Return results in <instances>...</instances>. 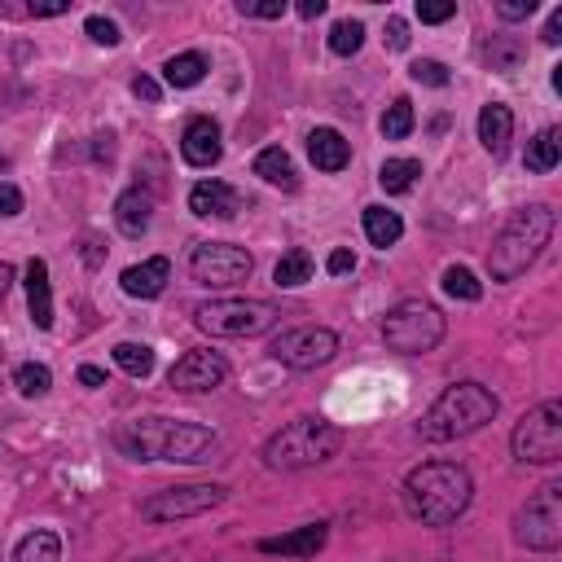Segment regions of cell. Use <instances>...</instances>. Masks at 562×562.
I'll return each instance as SVG.
<instances>
[{
  "mask_svg": "<svg viewBox=\"0 0 562 562\" xmlns=\"http://www.w3.org/2000/svg\"><path fill=\"white\" fill-rule=\"evenodd\" d=\"M483 61H487L492 70L509 75V70H518V66L527 61V44H522L518 35H496V40L483 48Z\"/></svg>",
  "mask_w": 562,
  "mask_h": 562,
  "instance_id": "4316f807",
  "label": "cell"
},
{
  "mask_svg": "<svg viewBox=\"0 0 562 562\" xmlns=\"http://www.w3.org/2000/svg\"><path fill=\"white\" fill-rule=\"evenodd\" d=\"M514 540L531 553H553L562 544V479L540 483L514 514Z\"/></svg>",
  "mask_w": 562,
  "mask_h": 562,
  "instance_id": "ba28073f",
  "label": "cell"
},
{
  "mask_svg": "<svg viewBox=\"0 0 562 562\" xmlns=\"http://www.w3.org/2000/svg\"><path fill=\"white\" fill-rule=\"evenodd\" d=\"M439 285H443L448 299H461V303H479L483 299V281L465 263H448L443 277H439Z\"/></svg>",
  "mask_w": 562,
  "mask_h": 562,
  "instance_id": "f546056e",
  "label": "cell"
},
{
  "mask_svg": "<svg viewBox=\"0 0 562 562\" xmlns=\"http://www.w3.org/2000/svg\"><path fill=\"white\" fill-rule=\"evenodd\" d=\"M408 75H413L417 83H430V88H443V83H448V66L435 61V57H417V61L408 66Z\"/></svg>",
  "mask_w": 562,
  "mask_h": 562,
  "instance_id": "d590c367",
  "label": "cell"
},
{
  "mask_svg": "<svg viewBox=\"0 0 562 562\" xmlns=\"http://www.w3.org/2000/svg\"><path fill=\"white\" fill-rule=\"evenodd\" d=\"M189 211L202 220H233L241 211V193L224 180H198L189 189Z\"/></svg>",
  "mask_w": 562,
  "mask_h": 562,
  "instance_id": "9a60e30c",
  "label": "cell"
},
{
  "mask_svg": "<svg viewBox=\"0 0 562 562\" xmlns=\"http://www.w3.org/2000/svg\"><path fill=\"white\" fill-rule=\"evenodd\" d=\"M268 356L285 369H316V364H329L338 356V334L325 329V325H294V329H281L268 347Z\"/></svg>",
  "mask_w": 562,
  "mask_h": 562,
  "instance_id": "7c38bea8",
  "label": "cell"
},
{
  "mask_svg": "<svg viewBox=\"0 0 562 562\" xmlns=\"http://www.w3.org/2000/svg\"><path fill=\"white\" fill-rule=\"evenodd\" d=\"M360 44H364V26H360L356 18H338V22L329 26V48H334L338 57L360 53Z\"/></svg>",
  "mask_w": 562,
  "mask_h": 562,
  "instance_id": "d6a6232c",
  "label": "cell"
},
{
  "mask_svg": "<svg viewBox=\"0 0 562 562\" xmlns=\"http://www.w3.org/2000/svg\"><path fill=\"white\" fill-rule=\"evenodd\" d=\"M228 496L224 483H184V487H158L140 501V518L145 522H180V518H193V514H206L215 509L220 501Z\"/></svg>",
  "mask_w": 562,
  "mask_h": 562,
  "instance_id": "30bf717a",
  "label": "cell"
},
{
  "mask_svg": "<svg viewBox=\"0 0 562 562\" xmlns=\"http://www.w3.org/2000/svg\"><path fill=\"white\" fill-rule=\"evenodd\" d=\"M448 321L430 299H404L382 316V338L400 356H426L443 342Z\"/></svg>",
  "mask_w": 562,
  "mask_h": 562,
  "instance_id": "8992f818",
  "label": "cell"
},
{
  "mask_svg": "<svg viewBox=\"0 0 562 562\" xmlns=\"http://www.w3.org/2000/svg\"><path fill=\"white\" fill-rule=\"evenodd\" d=\"M364 237L378 250H386V246H395L404 237V220L395 211H386V206H364Z\"/></svg>",
  "mask_w": 562,
  "mask_h": 562,
  "instance_id": "484cf974",
  "label": "cell"
},
{
  "mask_svg": "<svg viewBox=\"0 0 562 562\" xmlns=\"http://www.w3.org/2000/svg\"><path fill=\"white\" fill-rule=\"evenodd\" d=\"M154 220V193L149 189H123L114 198V224L123 237H140Z\"/></svg>",
  "mask_w": 562,
  "mask_h": 562,
  "instance_id": "ffe728a7",
  "label": "cell"
},
{
  "mask_svg": "<svg viewBox=\"0 0 562 562\" xmlns=\"http://www.w3.org/2000/svg\"><path fill=\"white\" fill-rule=\"evenodd\" d=\"M540 40H544L549 48H558V44H562V9H553V13H549V22H544Z\"/></svg>",
  "mask_w": 562,
  "mask_h": 562,
  "instance_id": "ee69618b",
  "label": "cell"
},
{
  "mask_svg": "<svg viewBox=\"0 0 562 562\" xmlns=\"http://www.w3.org/2000/svg\"><path fill=\"white\" fill-rule=\"evenodd\" d=\"M312 268H316V263H312V255L294 246V250H285V255L277 259V268H272V281H277L281 290H294V285L312 281Z\"/></svg>",
  "mask_w": 562,
  "mask_h": 562,
  "instance_id": "f1b7e54d",
  "label": "cell"
},
{
  "mask_svg": "<svg viewBox=\"0 0 562 562\" xmlns=\"http://www.w3.org/2000/svg\"><path fill=\"white\" fill-rule=\"evenodd\" d=\"M307 158L316 171H342L351 162V145L338 127H312L307 132Z\"/></svg>",
  "mask_w": 562,
  "mask_h": 562,
  "instance_id": "ac0fdd59",
  "label": "cell"
},
{
  "mask_svg": "<svg viewBox=\"0 0 562 562\" xmlns=\"http://www.w3.org/2000/svg\"><path fill=\"white\" fill-rule=\"evenodd\" d=\"M404 509L422 527H448L457 522L474 501V479L457 461H422L404 474Z\"/></svg>",
  "mask_w": 562,
  "mask_h": 562,
  "instance_id": "6da1fadb",
  "label": "cell"
},
{
  "mask_svg": "<svg viewBox=\"0 0 562 562\" xmlns=\"http://www.w3.org/2000/svg\"><path fill=\"white\" fill-rule=\"evenodd\" d=\"M206 70H211V61H206L202 53H176V57H167L162 79H167L171 88H198V83L206 79Z\"/></svg>",
  "mask_w": 562,
  "mask_h": 562,
  "instance_id": "d4e9b609",
  "label": "cell"
},
{
  "mask_svg": "<svg viewBox=\"0 0 562 562\" xmlns=\"http://www.w3.org/2000/svg\"><path fill=\"white\" fill-rule=\"evenodd\" d=\"M167 281H171V259L167 255L140 259V263H132V268L119 272V285H123L127 299H158L167 290Z\"/></svg>",
  "mask_w": 562,
  "mask_h": 562,
  "instance_id": "2e32d148",
  "label": "cell"
},
{
  "mask_svg": "<svg viewBox=\"0 0 562 562\" xmlns=\"http://www.w3.org/2000/svg\"><path fill=\"white\" fill-rule=\"evenodd\" d=\"M255 176L263 180V184H272V189H299V171H294V158L281 149V145H268V149H259L255 154Z\"/></svg>",
  "mask_w": 562,
  "mask_h": 562,
  "instance_id": "7402d4cb",
  "label": "cell"
},
{
  "mask_svg": "<svg viewBox=\"0 0 562 562\" xmlns=\"http://www.w3.org/2000/svg\"><path fill=\"white\" fill-rule=\"evenodd\" d=\"M228 378V360L211 347H193L184 351L171 369H167V386L180 391V395H202V391H215L220 382Z\"/></svg>",
  "mask_w": 562,
  "mask_h": 562,
  "instance_id": "4fadbf2b",
  "label": "cell"
},
{
  "mask_svg": "<svg viewBox=\"0 0 562 562\" xmlns=\"http://www.w3.org/2000/svg\"><path fill=\"white\" fill-rule=\"evenodd\" d=\"M329 540V522H303L285 536H263L259 553H281V558H316Z\"/></svg>",
  "mask_w": 562,
  "mask_h": 562,
  "instance_id": "e0dca14e",
  "label": "cell"
},
{
  "mask_svg": "<svg viewBox=\"0 0 562 562\" xmlns=\"http://www.w3.org/2000/svg\"><path fill=\"white\" fill-rule=\"evenodd\" d=\"M0 215H22V189L18 184H9V180H0Z\"/></svg>",
  "mask_w": 562,
  "mask_h": 562,
  "instance_id": "ab89813d",
  "label": "cell"
},
{
  "mask_svg": "<svg viewBox=\"0 0 562 562\" xmlns=\"http://www.w3.org/2000/svg\"><path fill=\"white\" fill-rule=\"evenodd\" d=\"M114 443L136 461L193 465V461H211V452L220 448V435L198 422H180V417H136L114 435Z\"/></svg>",
  "mask_w": 562,
  "mask_h": 562,
  "instance_id": "7a4b0ae2",
  "label": "cell"
},
{
  "mask_svg": "<svg viewBox=\"0 0 562 562\" xmlns=\"http://www.w3.org/2000/svg\"><path fill=\"white\" fill-rule=\"evenodd\" d=\"M79 382H83V386H105V369H97V364H79Z\"/></svg>",
  "mask_w": 562,
  "mask_h": 562,
  "instance_id": "bcb514c9",
  "label": "cell"
},
{
  "mask_svg": "<svg viewBox=\"0 0 562 562\" xmlns=\"http://www.w3.org/2000/svg\"><path fill=\"white\" fill-rule=\"evenodd\" d=\"M250 272H255L250 250L246 246H233V241H202L189 255V277L198 285H211V290H228V285L246 281Z\"/></svg>",
  "mask_w": 562,
  "mask_h": 562,
  "instance_id": "8fae6325",
  "label": "cell"
},
{
  "mask_svg": "<svg viewBox=\"0 0 562 562\" xmlns=\"http://www.w3.org/2000/svg\"><path fill=\"white\" fill-rule=\"evenodd\" d=\"M132 97L154 105V101H158V79H149V75H136V79H132Z\"/></svg>",
  "mask_w": 562,
  "mask_h": 562,
  "instance_id": "7bdbcfd3",
  "label": "cell"
},
{
  "mask_svg": "<svg viewBox=\"0 0 562 562\" xmlns=\"http://www.w3.org/2000/svg\"><path fill=\"white\" fill-rule=\"evenodd\" d=\"M237 13L241 18H281L285 0H237Z\"/></svg>",
  "mask_w": 562,
  "mask_h": 562,
  "instance_id": "74e56055",
  "label": "cell"
},
{
  "mask_svg": "<svg viewBox=\"0 0 562 562\" xmlns=\"http://www.w3.org/2000/svg\"><path fill=\"white\" fill-rule=\"evenodd\" d=\"M417 176H422V162H417V158H386V162L378 167V184H382L386 193H408V189L417 184Z\"/></svg>",
  "mask_w": 562,
  "mask_h": 562,
  "instance_id": "83f0119b",
  "label": "cell"
},
{
  "mask_svg": "<svg viewBox=\"0 0 562 562\" xmlns=\"http://www.w3.org/2000/svg\"><path fill=\"white\" fill-rule=\"evenodd\" d=\"M70 4L66 0H48V4H31L26 13H35V18H57V13H66Z\"/></svg>",
  "mask_w": 562,
  "mask_h": 562,
  "instance_id": "f6af8a7d",
  "label": "cell"
},
{
  "mask_svg": "<svg viewBox=\"0 0 562 562\" xmlns=\"http://www.w3.org/2000/svg\"><path fill=\"white\" fill-rule=\"evenodd\" d=\"M509 448H514V457L522 465H553V461H562V404L544 400L531 413H522L514 435H509Z\"/></svg>",
  "mask_w": 562,
  "mask_h": 562,
  "instance_id": "9c48e42d",
  "label": "cell"
},
{
  "mask_svg": "<svg viewBox=\"0 0 562 562\" xmlns=\"http://www.w3.org/2000/svg\"><path fill=\"white\" fill-rule=\"evenodd\" d=\"M13 386L22 391V395H48V386H53V369L48 364H35V360H26V364H18L13 369Z\"/></svg>",
  "mask_w": 562,
  "mask_h": 562,
  "instance_id": "1f68e13d",
  "label": "cell"
},
{
  "mask_svg": "<svg viewBox=\"0 0 562 562\" xmlns=\"http://www.w3.org/2000/svg\"><path fill=\"white\" fill-rule=\"evenodd\" d=\"M558 158H562V132L558 127H540L531 140H527V171H553L558 167Z\"/></svg>",
  "mask_w": 562,
  "mask_h": 562,
  "instance_id": "603a6c76",
  "label": "cell"
},
{
  "mask_svg": "<svg viewBox=\"0 0 562 562\" xmlns=\"http://www.w3.org/2000/svg\"><path fill=\"white\" fill-rule=\"evenodd\" d=\"M509 136H514V110H509L505 101H487V105L479 110V145H483L492 158H501V154L509 149Z\"/></svg>",
  "mask_w": 562,
  "mask_h": 562,
  "instance_id": "d6986e66",
  "label": "cell"
},
{
  "mask_svg": "<svg viewBox=\"0 0 562 562\" xmlns=\"http://www.w3.org/2000/svg\"><path fill=\"white\" fill-rule=\"evenodd\" d=\"M408 132H413V101L408 97H395L386 105V114H382V136L386 140H404Z\"/></svg>",
  "mask_w": 562,
  "mask_h": 562,
  "instance_id": "836d02e7",
  "label": "cell"
},
{
  "mask_svg": "<svg viewBox=\"0 0 562 562\" xmlns=\"http://www.w3.org/2000/svg\"><path fill=\"white\" fill-rule=\"evenodd\" d=\"M224 154V140H220V123L215 119H189L184 136H180V158L189 167H215Z\"/></svg>",
  "mask_w": 562,
  "mask_h": 562,
  "instance_id": "5bb4252c",
  "label": "cell"
},
{
  "mask_svg": "<svg viewBox=\"0 0 562 562\" xmlns=\"http://www.w3.org/2000/svg\"><path fill=\"white\" fill-rule=\"evenodd\" d=\"M351 268H356V255H351L347 246L329 250V259H325V272H329V277H342V272H351Z\"/></svg>",
  "mask_w": 562,
  "mask_h": 562,
  "instance_id": "60d3db41",
  "label": "cell"
},
{
  "mask_svg": "<svg viewBox=\"0 0 562 562\" xmlns=\"http://www.w3.org/2000/svg\"><path fill=\"white\" fill-rule=\"evenodd\" d=\"M501 400L483 386V382H452L443 386V395L422 413L417 435L426 443H448V439H465L474 430H483L496 417Z\"/></svg>",
  "mask_w": 562,
  "mask_h": 562,
  "instance_id": "277c9868",
  "label": "cell"
},
{
  "mask_svg": "<svg viewBox=\"0 0 562 562\" xmlns=\"http://www.w3.org/2000/svg\"><path fill=\"white\" fill-rule=\"evenodd\" d=\"M452 13H457L452 0H417V18H422L426 26H439V22H448Z\"/></svg>",
  "mask_w": 562,
  "mask_h": 562,
  "instance_id": "8d00e7d4",
  "label": "cell"
},
{
  "mask_svg": "<svg viewBox=\"0 0 562 562\" xmlns=\"http://www.w3.org/2000/svg\"><path fill=\"white\" fill-rule=\"evenodd\" d=\"M549 237H553V206H549V202L518 206V211L505 220V228L496 233L492 250H487V272H492V281H514V277H522V272L540 259V250L549 246Z\"/></svg>",
  "mask_w": 562,
  "mask_h": 562,
  "instance_id": "3957f363",
  "label": "cell"
},
{
  "mask_svg": "<svg viewBox=\"0 0 562 562\" xmlns=\"http://www.w3.org/2000/svg\"><path fill=\"white\" fill-rule=\"evenodd\" d=\"M114 364L127 378H149L154 373V347H145V342H114Z\"/></svg>",
  "mask_w": 562,
  "mask_h": 562,
  "instance_id": "4dcf8cb0",
  "label": "cell"
},
{
  "mask_svg": "<svg viewBox=\"0 0 562 562\" xmlns=\"http://www.w3.org/2000/svg\"><path fill=\"white\" fill-rule=\"evenodd\" d=\"M9 281H13V268L0 259V303H4V294H9Z\"/></svg>",
  "mask_w": 562,
  "mask_h": 562,
  "instance_id": "c3c4849f",
  "label": "cell"
},
{
  "mask_svg": "<svg viewBox=\"0 0 562 562\" xmlns=\"http://www.w3.org/2000/svg\"><path fill=\"white\" fill-rule=\"evenodd\" d=\"M26 307L35 329H53V285H48V263L31 259L26 263Z\"/></svg>",
  "mask_w": 562,
  "mask_h": 562,
  "instance_id": "44dd1931",
  "label": "cell"
},
{
  "mask_svg": "<svg viewBox=\"0 0 562 562\" xmlns=\"http://www.w3.org/2000/svg\"><path fill=\"white\" fill-rule=\"evenodd\" d=\"M281 321L277 303L268 299H206L193 307V325L215 338H255Z\"/></svg>",
  "mask_w": 562,
  "mask_h": 562,
  "instance_id": "52a82bcc",
  "label": "cell"
},
{
  "mask_svg": "<svg viewBox=\"0 0 562 562\" xmlns=\"http://www.w3.org/2000/svg\"><path fill=\"white\" fill-rule=\"evenodd\" d=\"M83 31H88V40L92 44H105V48H114L123 35H119V22L114 18H101V13H92L88 22H83Z\"/></svg>",
  "mask_w": 562,
  "mask_h": 562,
  "instance_id": "e575fe53",
  "label": "cell"
},
{
  "mask_svg": "<svg viewBox=\"0 0 562 562\" xmlns=\"http://www.w3.org/2000/svg\"><path fill=\"white\" fill-rule=\"evenodd\" d=\"M294 13L312 22V18H321V13H325V0H299V4H294Z\"/></svg>",
  "mask_w": 562,
  "mask_h": 562,
  "instance_id": "7dc6e473",
  "label": "cell"
},
{
  "mask_svg": "<svg viewBox=\"0 0 562 562\" xmlns=\"http://www.w3.org/2000/svg\"><path fill=\"white\" fill-rule=\"evenodd\" d=\"M386 44L391 48H408V22L404 18H386Z\"/></svg>",
  "mask_w": 562,
  "mask_h": 562,
  "instance_id": "b9f144b4",
  "label": "cell"
},
{
  "mask_svg": "<svg viewBox=\"0 0 562 562\" xmlns=\"http://www.w3.org/2000/svg\"><path fill=\"white\" fill-rule=\"evenodd\" d=\"M13 562H61V536L48 527H35L31 536L18 540Z\"/></svg>",
  "mask_w": 562,
  "mask_h": 562,
  "instance_id": "cb8c5ba5",
  "label": "cell"
},
{
  "mask_svg": "<svg viewBox=\"0 0 562 562\" xmlns=\"http://www.w3.org/2000/svg\"><path fill=\"white\" fill-rule=\"evenodd\" d=\"M342 448V430L325 417H294L290 426H281L268 443H263V465L294 474V470H312L325 465L334 452Z\"/></svg>",
  "mask_w": 562,
  "mask_h": 562,
  "instance_id": "5b68a950",
  "label": "cell"
},
{
  "mask_svg": "<svg viewBox=\"0 0 562 562\" xmlns=\"http://www.w3.org/2000/svg\"><path fill=\"white\" fill-rule=\"evenodd\" d=\"M531 13H536V0H505V4H496V18H505V22H522Z\"/></svg>",
  "mask_w": 562,
  "mask_h": 562,
  "instance_id": "f35d334b",
  "label": "cell"
}]
</instances>
